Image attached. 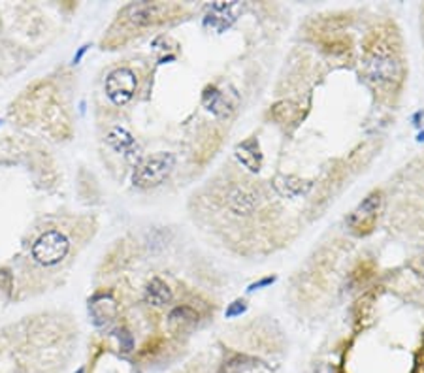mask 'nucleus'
<instances>
[{
  "label": "nucleus",
  "instance_id": "obj_9",
  "mask_svg": "<svg viewBox=\"0 0 424 373\" xmlns=\"http://www.w3.org/2000/svg\"><path fill=\"white\" fill-rule=\"evenodd\" d=\"M236 157L240 159V162L243 166H247L253 172H257L258 168H260V161H262V157H260V149H258V142L255 138L247 140L241 145L236 147Z\"/></svg>",
  "mask_w": 424,
  "mask_h": 373
},
{
  "label": "nucleus",
  "instance_id": "obj_13",
  "mask_svg": "<svg viewBox=\"0 0 424 373\" xmlns=\"http://www.w3.org/2000/svg\"><path fill=\"white\" fill-rule=\"evenodd\" d=\"M117 338H119L121 349L125 350V353H131V350L134 349V339H132V334L128 332V330L121 328L119 332H117Z\"/></svg>",
  "mask_w": 424,
  "mask_h": 373
},
{
  "label": "nucleus",
  "instance_id": "obj_8",
  "mask_svg": "<svg viewBox=\"0 0 424 373\" xmlns=\"http://www.w3.org/2000/svg\"><path fill=\"white\" fill-rule=\"evenodd\" d=\"M89 315H91L95 326H108L109 322L117 317V304L111 296L98 294L89 302Z\"/></svg>",
  "mask_w": 424,
  "mask_h": 373
},
{
  "label": "nucleus",
  "instance_id": "obj_17",
  "mask_svg": "<svg viewBox=\"0 0 424 373\" xmlns=\"http://www.w3.org/2000/svg\"><path fill=\"white\" fill-rule=\"evenodd\" d=\"M85 51H87V46H83L80 49V51L75 53V57H74V64H78L81 61V57H83V55H85Z\"/></svg>",
  "mask_w": 424,
  "mask_h": 373
},
{
  "label": "nucleus",
  "instance_id": "obj_3",
  "mask_svg": "<svg viewBox=\"0 0 424 373\" xmlns=\"http://www.w3.org/2000/svg\"><path fill=\"white\" fill-rule=\"evenodd\" d=\"M70 251L68 238L59 232V230H49L35 241L32 245V259L40 266H57L59 262H63L66 259V255Z\"/></svg>",
  "mask_w": 424,
  "mask_h": 373
},
{
  "label": "nucleus",
  "instance_id": "obj_5",
  "mask_svg": "<svg viewBox=\"0 0 424 373\" xmlns=\"http://www.w3.org/2000/svg\"><path fill=\"white\" fill-rule=\"evenodd\" d=\"M106 94L115 106H125L132 100L138 89V78L131 68H117L109 72L104 83Z\"/></svg>",
  "mask_w": 424,
  "mask_h": 373
},
{
  "label": "nucleus",
  "instance_id": "obj_10",
  "mask_svg": "<svg viewBox=\"0 0 424 373\" xmlns=\"http://www.w3.org/2000/svg\"><path fill=\"white\" fill-rule=\"evenodd\" d=\"M144 298L151 305H164L172 300V291H170L166 283L162 281L161 277H153L150 285H147V288H145Z\"/></svg>",
  "mask_w": 424,
  "mask_h": 373
},
{
  "label": "nucleus",
  "instance_id": "obj_2",
  "mask_svg": "<svg viewBox=\"0 0 424 373\" xmlns=\"http://www.w3.org/2000/svg\"><path fill=\"white\" fill-rule=\"evenodd\" d=\"M176 168V157L172 153H155L140 162L132 173V183L140 189H151L164 183Z\"/></svg>",
  "mask_w": 424,
  "mask_h": 373
},
{
  "label": "nucleus",
  "instance_id": "obj_16",
  "mask_svg": "<svg viewBox=\"0 0 424 373\" xmlns=\"http://www.w3.org/2000/svg\"><path fill=\"white\" fill-rule=\"evenodd\" d=\"M243 311H246V304H243V302H234V304L230 305L229 310H226V317L241 315Z\"/></svg>",
  "mask_w": 424,
  "mask_h": 373
},
{
  "label": "nucleus",
  "instance_id": "obj_14",
  "mask_svg": "<svg viewBox=\"0 0 424 373\" xmlns=\"http://www.w3.org/2000/svg\"><path fill=\"white\" fill-rule=\"evenodd\" d=\"M12 291V274L6 270H0V293Z\"/></svg>",
  "mask_w": 424,
  "mask_h": 373
},
{
  "label": "nucleus",
  "instance_id": "obj_7",
  "mask_svg": "<svg viewBox=\"0 0 424 373\" xmlns=\"http://www.w3.org/2000/svg\"><path fill=\"white\" fill-rule=\"evenodd\" d=\"M224 206L236 215H247L257 207V192L246 185H232L224 192Z\"/></svg>",
  "mask_w": 424,
  "mask_h": 373
},
{
  "label": "nucleus",
  "instance_id": "obj_18",
  "mask_svg": "<svg viewBox=\"0 0 424 373\" xmlns=\"http://www.w3.org/2000/svg\"><path fill=\"white\" fill-rule=\"evenodd\" d=\"M269 283H274V277H268V279H262L260 283H257V285H253L251 288H257V287H264V285H269Z\"/></svg>",
  "mask_w": 424,
  "mask_h": 373
},
{
  "label": "nucleus",
  "instance_id": "obj_6",
  "mask_svg": "<svg viewBox=\"0 0 424 373\" xmlns=\"http://www.w3.org/2000/svg\"><path fill=\"white\" fill-rule=\"evenodd\" d=\"M381 207H383V195H381L379 190H375L372 195H368L361 206L351 213L349 217H347V224L355 230L356 234H370V232L375 228V223H377V215L379 212H381Z\"/></svg>",
  "mask_w": 424,
  "mask_h": 373
},
{
  "label": "nucleus",
  "instance_id": "obj_12",
  "mask_svg": "<svg viewBox=\"0 0 424 373\" xmlns=\"http://www.w3.org/2000/svg\"><path fill=\"white\" fill-rule=\"evenodd\" d=\"M198 321V313L189 305H181L170 313V322L174 324H185V322H195Z\"/></svg>",
  "mask_w": 424,
  "mask_h": 373
},
{
  "label": "nucleus",
  "instance_id": "obj_1",
  "mask_svg": "<svg viewBox=\"0 0 424 373\" xmlns=\"http://www.w3.org/2000/svg\"><path fill=\"white\" fill-rule=\"evenodd\" d=\"M368 75L377 83H400L404 78V64L390 51L389 46H375L368 49Z\"/></svg>",
  "mask_w": 424,
  "mask_h": 373
},
{
  "label": "nucleus",
  "instance_id": "obj_11",
  "mask_svg": "<svg viewBox=\"0 0 424 373\" xmlns=\"http://www.w3.org/2000/svg\"><path fill=\"white\" fill-rule=\"evenodd\" d=\"M108 144L111 145L115 151H119V153H125V151H128L131 147H134V140H132V136L126 133L125 128L115 127V128H111V130H109Z\"/></svg>",
  "mask_w": 424,
  "mask_h": 373
},
{
  "label": "nucleus",
  "instance_id": "obj_4",
  "mask_svg": "<svg viewBox=\"0 0 424 373\" xmlns=\"http://www.w3.org/2000/svg\"><path fill=\"white\" fill-rule=\"evenodd\" d=\"M178 8L162 2H136L125 8L126 21L134 27H151L166 21Z\"/></svg>",
  "mask_w": 424,
  "mask_h": 373
},
{
  "label": "nucleus",
  "instance_id": "obj_15",
  "mask_svg": "<svg viewBox=\"0 0 424 373\" xmlns=\"http://www.w3.org/2000/svg\"><path fill=\"white\" fill-rule=\"evenodd\" d=\"M413 373H424V343L418 347L417 358H415V369Z\"/></svg>",
  "mask_w": 424,
  "mask_h": 373
}]
</instances>
